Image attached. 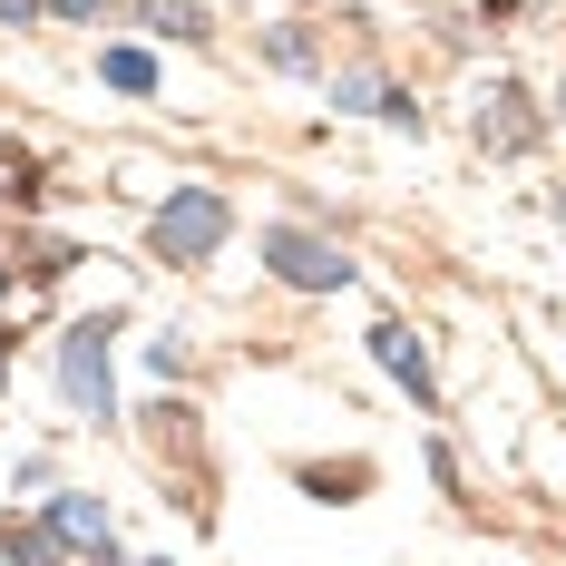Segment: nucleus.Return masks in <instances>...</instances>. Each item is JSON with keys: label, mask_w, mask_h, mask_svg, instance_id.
Wrapping results in <instances>:
<instances>
[{"label": "nucleus", "mask_w": 566, "mask_h": 566, "mask_svg": "<svg viewBox=\"0 0 566 566\" xmlns=\"http://www.w3.org/2000/svg\"><path fill=\"white\" fill-rule=\"evenodd\" d=\"M303 489H313V499H361V459H352V469H303Z\"/></svg>", "instance_id": "9b49d317"}, {"label": "nucleus", "mask_w": 566, "mask_h": 566, "mask_svg": "<svg viewBox=\"0 0 566 566\" xmlns=\"http://www.w3.org/2000/svg\"><path fill=\"white\" fill-rule=\"evenodd\" d=\"M333 108H361V117H391V127H420V98H400V88H381V78H342Z\"/></svg>", "instance_id": "423d86ee"}, {"label": "nucleus", "mask_w": 566, "mask_h": 566, "mask_svg": "<svg viewBox=\"0 0 566 566\" xmlns=\"http://www.w3.org/2000/svg\"><path fill=\"white\" fill-rule=\"evenodd\" d=\"M479 137H489V147H527V137H537V117L517 108V88H489V108H479Z\"/></svg>", "instance_id": "0eeeda50"}, {"label": "nucleus", "mask_w": 566, "mask_h": 566, "mask_svg": "<svg viewBox=\"0 0 566 566\" xmlns=\"http://www.w3.org/2000/svg\"><path fill=\"white\" fill-rule=\"evenodd\" d=\"M50 527H0V566H50Z\"/></svg>", "instance_id": "9d476101"}, {"label": "nucleus", "mask_w": 566, "mask_h": 566, "mask_svg": "<svg viewBox=\"0 0 566 566\" xmlns=\"http://www.w3.org/2000/svg\"><path fill=\"white\" fill-rule=\"evenodd\" d=\"M50 537H69V547H88V557H98V547H108V509H98V499H78V489H59V499H50Z\"/></svg>", "instance_id": "39448f33"}, {"label": "nucleus", "mask_w": 566, "mask_h": 566, "mask_svg": "<svg viewBox=\"0 0 566 566\" xmlns=\"http://www.w3.org/2000/svg\"><path fill=\"white\" fill-rule=\"evenodd\" d=\"M147 30H167V40H206V10H196V0H147Z\"/></svg>", "instance_id": "1a4fd4ad"}, {"label": "nucleus", "mask_w": 566, "mask_h": 566, "mask_svg": "<svg viewBox=\"0 0 566 566\" xmlns=\"http://www.w3.org/2000/svg\"><path fill=\"white\" fill-rule=\"evenodd\" d=\"M371 361H381V371H391L400 391H410V410H440L430 352H420V333H410V323H371Z\"/></svg>", "instance_id": "20e7f679"}, {"label": "nucleus", "mask_w": 566, "mask_h": 566, "mask_svg": "<svg viewBox=\"0 0 566 566\" xmlns=\"http://www.w3.org/2000/svg\"><path fill=\"white\" fill-rule=\"evenodd\" d=\"M264 274H274V283H293V293H342V283H352V254H342L333 234L274 226V234H264Z\"/></svg>", "instance_id": "7ed1b4c3"}, {"label": "nucleus", "mask_w": 566, "mask_h": 566, "mask_svg": "<svg viewBox=\"0 0 566 566\" xmlns=\"http://www.w3.org/2000/svg\"><path fill=\"white\" fill-rule=\"evenodd\" d=\"M50 20H108V0H50Z\"/></svg>", "instance_id": "f8f14e48"}, {"label": "nucleus", "mask_w": 566, "mask_h": 566, "mask_svg": "<svg viewBox=\"0 0 566 566\" xmlns=\"http://www.w3.org/2000/svg\"><path fill=\"white\" fill-rule=\"evenodd\" d=\"M0 293H10V274H0ZM0 342H10V313H0Z\"/></svg>", "instance_id": "ddd939ff"}, {"label": "nucleus", "mask_w": 566, "mask_h": 566, "mask_svg": "<svg viewBox=\"0 0 566 566\" xmlns=\"http://www.w3.org/2000/svg\"><path fill=\"white\" fill-rule=\"evenodd\" d=\"M226 234H234V206L216 196V186H176L167 206H157V226H147V244H157L167 264H206Z\"/></svg>", "instance_id": "f03ea898"}, {"label": "nucleus", "mask_w": 566, "mask_h": 566, "mask_svg": "<svg viewBox=\"0 0 566 566\" xmlns=\"http://www.w3.org/2000/svg\"><path fill=\"white\" fill-rule=\"evenodd\" d=\"M108 342H117L108 313H88V323H69V333H59V391H69V410H78V420H117Z\"/></svg>", "instance_id": "f257e3e1"}, {"label": "nucleus", "mask_w": 566, "mask_h": 566, "mask_svg": "<svg viewBox=\"0 0 566 566\" xmlns=\"http://www.w3.org/2000/svg\"><path fill=\"white\" fill-rule=\"evenodd\" d=\"M98 69H108V88H127V98H147V88H157V59H147V50H108Z\"/></svg>", "instance_id": "6e6552de"}]
</instances>
